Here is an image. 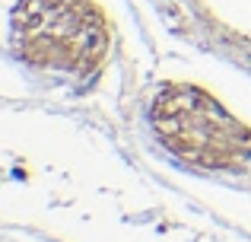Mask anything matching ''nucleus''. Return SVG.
<instances>
[{
    "mask_svg": "<svg viewBox=\"0 0 251 242\" xmlns=\"http://www.w3.org/2000/svg\"><path fill=\"white\" fill-rule=\"evenodd\" d=\"M13 35L32 64L57 70H89L108 48V26L89 0H23Z\"/></svg>",
    "mask_w": 251,
    "mask_h": 242,
    "instance_id": "nucleus-1",
    "label": "nucleus"
},
{
    "mask_svg": "<svg viewBox=\"0 0 251 242\" xmlns=\"http://www.w3.org/2000/svg\"><path fill=\"white\" fill-rule=\"evenodd\" d=\"M156 128L175 153L226 166L251 147V131L197 89H169L153 108Z\"/></svg>",
    "mask_w": 251,
    "mask_h": 242,
    "instance_id": "nucleus-2",
    "label": "nucleus"
}]
</instances>
